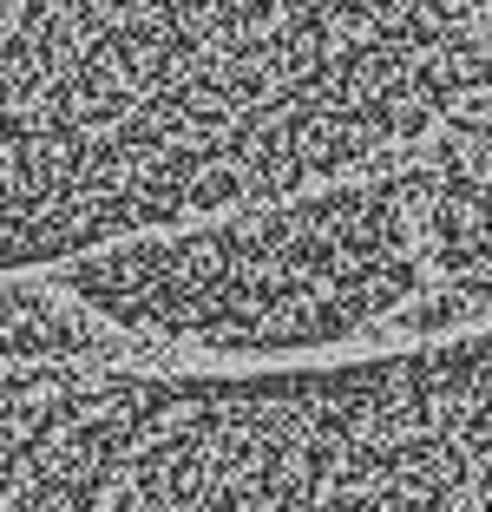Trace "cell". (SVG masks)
Listing matches in <instances>:
<instances>
[{"mask_svg":"<svg viewBox=\"0 0 492 512\" xmlns=\"http://www.w3.org/2000/svg\"><path fill=\"white\" fill-rule=\"evenodd\" d=\"M492 92V0H0V276L388 171Z\"/></svg>","mask_w":492,"mask_h":512,"instance_id":"obj_1","label":"cell"}]
</instances>
